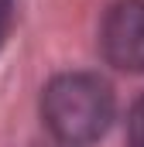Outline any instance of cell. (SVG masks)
Instances as JSON below:
<instances>
[{"mask_svg":"<svg viewBox=\"0 0 144 147\" xmlns=\"http://www.w3.org/2000/svg\"><path fill=\"white\" fill-rule=\"evenodd\" d=\"M41 120L65 147H86L107 134L113 120V92L100 75L65 72L41 92Z\"/></svg>","mask_w":144,"mask_h":147,"instance_id":"6da1fadb","label":"cell"},{"mask_svg":"<svg viewBox=\"0 0 144 147\" xmlns=\"http://www.w3.org/2000/svg\"><path fill=\"white\" fill-rule=\"evenodd\" d=\"M100 51L120 72H144V0H117L107 10Z\"/></svg>","mask_w":144,"mask_h":147,"instance_id":"7a4b0ae2","label":"cell"},{"mask_svg":"<svg viewBox=\"0 0 144 147\" xmlns=\"http://www.w3.org/2000/svg\"><path fill=\"white\" fill-rule=\"evenodd\" d=\"M127 140H130V147H144V96L130 106V116H127Z\"/></svg>","mask_w":144,"mask_h":147,"instance_id":"3957f363","label":"cell"},{"mask_svg":"<svg viewBox=\"0 0 144 147\" xmlns=\"http://www.w3.org/2000/svg\"><path fill=\"white\" fill-rule=\"evenodd\" d=\"M10 10H14V0H0V41L7 34V24H10Z\"/></svg>","mask_w":144,"mask_h":147,"instance_id":"277c9868","label":"cell"}]
</instances>
